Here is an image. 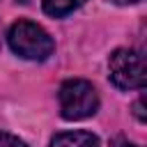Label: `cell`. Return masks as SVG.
Segmentation results:
<instances>
[{
    "label": "cell",
    "mask_w": 147,
    "mask_h": 147,
    "mask_svg": "<svg viewBox=\"0 0 147 147\" xmlns=\"http://www.w3.org/2000/svg\"><path fill=\"white\" fill-rule=\"evenodd\" d=\"M7 41H9V48L18 57L32 60V62H41L51 57L55 51L51 34L32 21H16L7 32Z\"/></svg>",
    "instance_id": "6da1fadb"
},
{
    "label": "cell",
    "mask_w": 147,
    "mask_h": 147,
    "mask_svg": "<svg viewBox=\"0 0 147 147\" xmlns=\"http://www.w3.org/2000/svg\"><path fill=\"white\" fill-rule=\"evenodd\" d=\"M60 101V115L69 122L92 117L99 108V94L90 80L83 78H69L60 85L57 92Z\"/></svg>",
    "instance_id": "7a4b0ae2"
},
{
    "label": "cell",
    "mask_w": 147,
    "mask_h": 147,
    "mask_svg": "<svg viewBox=\"0 0 147 147\" xmlns=\"http://www.w3.org/2000/svg\"><path fill=\"white\" fill-rule=\"evenodd\" d=\"M110 83L119 90H140L145 87V55L133 48H117L108 60Z\"/></svg>",
    "instance_id": "3957f363"
},
{
    "label": "cell",
    "mask_w": 147,
    "mask_h": 147,
    "mask_svg": "<svg viewBox=\"0 0 147 147\" xmlns=\"http://www.w3.org/2000/svg\"><path fill=\"white\" fill-rule=\"evenodd\" d=\"M51 147H99V138L90 131H64L51 140Z\"/></svg>",
    "instance_id": "277c9868"
},
{
    "label": "cell",
    "mask_w": 147,
    "mask_h": 147,
    "mask_svg": "<svg viewBox=\"0 0 147 147\" xmlns=\"http://www.w3.org/2000/svg\"><path fill=\"white\" fill-rule=\"evenodd\" d=\"M85 2H87V0H41L44 11H46L48 16H55V18H62V16L71 14L74 9L83 7Z\"/></svg>",
    "instance_id": "5b68a950"
},
{
    "label": "cell",
    "mask_w": 147,
    "mask_h": 147,
    "mask_svg": "<svg viewBox=\"0 0 147 147\" xmlns=\"http://www.w3.org/2000/svg\"><path fill=\"white\" fill-rule=\"evenodd\" d=\"M0 147H28V142L7 133V131H0Z\"/></svg>",
    "instance_id": "8992f818"
},
{
    "label": "cell",
    "mask_w": 147,
    "mask_h": 147,
    "mask_svg": "<svg viewBox=\"0 0 147 147\" xmlns=\"http://www.w3.org/2000/svg\"><path fill=\"white\" fill-rule=\"evenodd\" d=\"M133 110H136V117H138L140 122H145V113H142V99H140V101H136Z\"/></svg>",
    "instance_id": "52a82bcc"
},
{
    "label": "cell",
    "mask_w": 147,
    "mask_h": 147,
    "mask_svg": "<svg viewBox=\"0 0 147 147\" xmlns=\"http://www.w3.org/2000/svg\"><path fill=\"white\" fill-rule=\"evenodd\" d=\"M113 147H136V145H131V142H126V140H122V138H119V140H115V145H113Z\"/></svg>",
    "instance_id": "ba28073f"
},
{
    "label": "cell",
    "mask_w": 147,
    "mask_h": 147,
    "mask_svg": "<svg viewBox=\"0 0 147 147\" xmlns=\"http://www.w3.org/2000/svg\"><path fill=\"white\" fill-rule=\"evenodd\" d=\"M115 5H133V2H140V0H113Z\"/></svg>",
    "instance_id": "9c48e42d"
}]
</instances>
